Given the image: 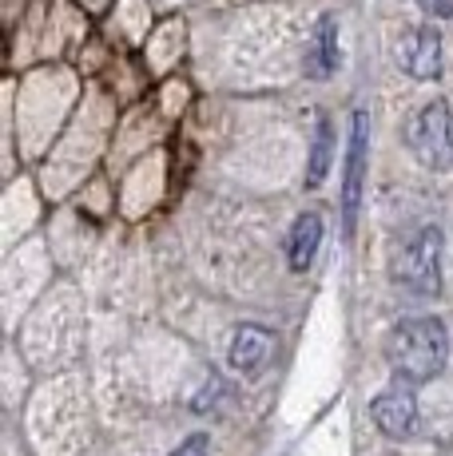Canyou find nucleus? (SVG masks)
<instances>
[{"label":"nucleus","instance_id":"1","mask_svg":"<svg viewBox=\"0 0 453 456\" xmlns=\"http://www.w3.org/2000/svg\"><path fill=\"white\" fill-rule=\"evenodd\" d=\"M386 362L402 385H425L438 373H446L449 362V330L433 314L402 318L386 338Z\"/></svg>","mask_w":453,"mask_h":456},{"label":"nucleus","instance_id":"2","mask_svg":"<svg viewBox=\"0 0 453 456\" xmlns=\"http://www.w3.org/2000/svg\"><path fill=\"white\" fill-rule=\"evenodd\" d=\"M441 250L446 234L441 226L425 223L409 231L390 254V282L409 297H438L441 294Z\"/></svg>","mask_w":453,"mask_h":456},{"label":"nucleus","instance_id":"3","mask_svg":"<svg viewBox=\"0 0 453 456\" xmlns=\"http://www.w3.org/2000/svg\"><path fill=\"white\" fill-rule=\"evenodd\" d=\"M402 143L425 171H453V108L449 100H425L402 124Z\"/></svg>","mask_w":453,"mask_h":456},{"label":"nucleus","instance_id":"4","mask_svg":"<svg viewBox=\"0 0 453 456\" xmlns=\"http://www.w3.org/2000/svg\"><path fill=\"white\" fill-rule=\"evenodd\" d=\"M366 167H370V111H350V139H346V163H342V234L350 239L358 226L362 191H366Z\"/></svg>","mask_w":453,"mask_h":456},{"label":"nucleus","instance_id":"5","mask_svg":"<svg viewBox=\"0 0 453 456\" xmlns=\"http://www.w3.org/2000/svg\"><path fill=\"white\" fill-rule=\"evenodd\" d=\"M394 64L402 68L409 80H441L446 72V44L438 28H409L394 44Z\"/></svg>","mask_w":453,"mask_h":456},{"label":"nucleus","instance_id":"6","mask_svg":"<svg viewBox=\"0 0 453 456\" xmlns=\"http://www.w3.org/2000/svg\"><path fill=\"white\" fill-rule=\"evenodd\" d=\"M370 417L390 441H409L417 433V397L409 385H394V389L378 393L370 401Z\"/></svg>","mask_w":453,"mask_h":456},{"label":"nucleus","instance_id":"7","mask_svg":"<svg viewBox=\"0 0 453 456\" xmlns=\"http://www.w3.org/2000/svg\"><path fill=\"white\" fill-rule=\"evenodd\" d=\"M275 354V333L267 326H239L231 333V349H226V365L235 373L255 377L259 370H267Z\"/></svg>","mask_w":453,"mask_h":456},{"label":"nucleus","instance_id":"8","mask_svg":"<svg viewBox=\"0 0 453 456\" xmlns=\"http://www.w3.org/2000/svg\"><path fill=\"white\" fill-rule=\"evenodd\" d=\"M322 234H326V223H322L318 210H299V218H294L291 231H286V266H291L294 274H307V270L315 266Z\"/></svg>","mask_w":453,"mask_h":456},{"label":"nucleus","instance_id":"9","mask_svg":"<svg viewBox=\"0 0 453 456\" xmlns=\"http://www.w3.org/2000/svg\"><path fill=\"white\" fill-rule=\"evenodd\" d=\"M342 68V44H338V16L322 12L315 24V37L307 48V76L310 80H330Z\"/></svg>","mask_w":453,"mask_h":456},{"label":"nucleus","instance_id":"10","mask_svg":"<svg viewBox=\"0 0 453 456\" xmlns=\"http://www.w3.org/2000/svg\"><path fill=\"white\" fill-rule=\"evenodd\" d=\"M334 147H338L334 119L322 111V116H318V127H315V143H310V159H307V187H310V191L326 183L330 159H334Z\"/></svg>","mask_w":453,"mask_h":456},{"label":"nucleus","instance_id":"11","mask_svg":"<svg viewBox=\"0 0 453 456\" xmlns=\"http://www.w3.org/2000/svg\"><path fill=\"white\" fill-rule=\"evenodd\" d=\"M171 456H211V436L207 433H195V436H187V441L179 444Z\"/></svg>","mask_w":453,"mask_h":456},{"label":"nucleus","instance_id":"12","mask_svg":"<svg viewBox=\"0 0 453 456\" xmlns=\"http://www.w3.org/2000/svg\"><path fill=\"white\" fill-rule=\"evenodd\" d=\"M430 20H453V0H414Z\"/></svg>","mask_w":453,"mask_h":456}]
</instances>
